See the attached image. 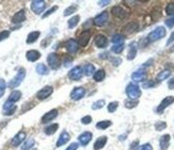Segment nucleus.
Returning a JSON list of instances; mask_svg holds the SVG:
<instances>
[{"mask_svg": "<svg viewBox=\"0 0 174 150\" xmlns=\"http://www.w3.org/2000/svg\"><path fill=\"white\" fill-rule=\"evenodd\" d=\"M119 107V102L118 101H113V102H110L108 104V111L110 113H113L114 111H116V109Z\"/></svg>", "mask_w": 174, "mask_h": 150, "instance_id": "a19ab883", "label": "nucleus"}, {"mask_svg": "<svg viewBox=\"0 0 174 150\" xmlns=\"http://www.w3.org/2000/svg\"><path fill=\"white\" fill-rule=\"evenodd\" d=\"M109 2H110V1H107V0H106V1H100V2H98V4H100V6H102V7H104V6H107Z\"/></svg>", "mask_w": 174, "mask_h": 150, "instance_id": "052dcab7", "label": "nucleus"}, {"mask_svg": "<svg viewBox=\"0 0 174 150\" xmlns=\"http://www.w3.org/2000/svg\"><path fill=\"white\" fill-rule=\"evenodd\" d=\"M108 17H109L108 12L105 11V12L100 13V14H98L97 16L94 18V24L96 26H98V27H102V26H104L106 22H107Z\"/></svg>", "mask_w": 174, "mask_h": 150, "instance_id": "9b49d317", "label": "nucleus"}, {"mask_svg": "<svg viewBox=\"0 0 174 150\" xmlns=\"http://www.w3.org/2000/svg\"><path fill=\"white\" fill-rule=\"evenodd\" d=\"M65 47H66V50L69 51V53L75 54L79 49V43H77L75 40H69L66 42Z\"/></svg>", "mask_w": 174, "mask_h": 150, "instance_id": "f8f14e48", "label": "nucleus"}, {"mask_svg": "<svg viewBox=\"0 0 174 150\" xmlns=\"http://www.w3.org/2000/svg\"><path fill=\"white\" fill-rule=\"evenodd\" d=\"M170 139L171 136L169 134H165L160 138L159 145H160V149L161 150H167L169 148V145H170Z\"/></svg>", "mask_w": 174, "mask_h": 150, "instance_id": "aec40b11", "label": "nucleus"}, {"mask_svg": "<svg viewBox=\"0 0 174 150\" xmlns=\"http://www.w3.org/2000/svg\"><path fill=\"white\" fill-rule=\"evenodd\" d=\"M111 125H112V123H111L110 120H103L96 123V128L100 129V130H105V129H107L108 127H110Z\"/></svg>", "mask_w": 174, "mask_h": 150, "instance_id": "72a5a7b5", "label": "nucleus"}, {"mask_svg": "<svg viewBox=\"0 0 174 150\" xmlns=\"http://www.w3.org/2000/svg\"><path fill=\"white\" fill-rule=\"evenodd\" d=\"M138 27H139L138 22H128V24L124 27V31H125L126 33H132V32H135V31H137Z\"/></svg>", "mask_w": 174, "mask_h": 150, "instance_id": "a878e982", "label": "nucleus"}, {"mask_svg": "<svg viewBox=\"0 0 174 150\" xmlns=\"http://www.w3.org/2000/svg\"><path fill=\"white\" fill-rule=\"evenodd\" d=\"M137 56V44L136 43H131L129 45L128 49V53H127V59L128 60H134Z\"/></svg>", "mask_w": 174, "mask_h": 150, "instance_id": "b1692460", "label": "nucleus"}, {"mask_svg": "<svg viewBox=\"0 0 174 150\" xmlns=\"http://www.w3.org/2000/svg\"><path fill=\"white\" fill-rule=\"evenodd\" d=\"M106 77V72L104 69H100V70L95 71L94 72V76H93V78H94V80L96 82H100L103 81L104 79H105Z\"/></svg>", "mask_w": 174, "mask_h": 150, "instance_id": "cd10ccee", "label": "nucleus"}, {"mask_svg": "<svg viewBox=\"0 0 174 150\" xmlns=\"http://www.w3.org/2000/svg\"><path fill=\"white\" fill-rule=\"evenodd\" d=\"M92 133L91 132H84L82 134H80L79 135V143L82 145V146H87L88 144L90 143V141L92 139Z\"/></svg>", "mask_w": 174, "mask_h": 150, "instance_id": "f3484780", "label": "nucleus"}, {"mask_svg": "<svg viewBox=\"0 0 174 150\" xmlns=\"http://www.w3.org/2000/svg\"><path fill=\"white\" fill-rule=\"evenodd\" d=\"M26 20V12L25 10H20V11L16 12L14 14V16L12 17V22L13 24H22Z\"/></svg>", "mask_w": 174, "mask_h": 150, "instance_id": "ddd939ff", "label": "nucleus"}, {"mask_svg": "<svg viewBox=\"0 0 174 150\" xmlns=\"http://www.w3.org/2000/svg\"><path fill=\"white\" fill-rule=\"evenodd\" d=\"M57 10H58V7H57V6L53 7H51V9H49L48 11L46 12V13H44L42 17H43V18H46V17H48L49 15H51V14H53V13H54V11H57Z\"/></svg>", "mask_w": 174, "mask_h": 150, "instance_id": "a18cd8bd", "label": "nucleus"}, {"mask_svg": "<svg viewBox=\"0 0 174 150\" xmlns=\"http://www.w3.org/2000/svg\"><path fill=\"white\" fill-rule=\"evenodd\" d=\"M111 50L113 51L114 53H121L122 51L124 50V44H118V45H113Z\"/></svg>", "mask_w": 174, "mask_h": 150, "instance_id": "4c0bfd02", "label": "nucleus"}, {"mask_svg": "<svg viewBox=\"0 0 174 150\" xmlns=\"http://www.w3.org/2000/svg\"><path fill=\"white\" fill-rule=\"evenodd\" d=\"M94 43H95V45L97 46L98 48H105L106 46H107V44H108V40H107V37H106L105 35L98 34V35H96V37L94 40Z\"/></svg>", "mask_w": 174, "mask_h": 150, "instance_id": "dca6fc26", "label": "nucleus"}, {"mask_svg": "<svg viewBox=\"0 0 174 150\" xmlns=\"http://www.w3.org/2000/svg\"><path fill=\"white\" fill-rule=\"evenodd\" d=\"M53 92H54L53 86L47 85V86H44L42 90H38V94H36V97H38V99H40V100H44L50 96V95L53 94Z\"/></svg>", "mask_w": 174, "mask_h": 150, "instance_id": "0eeeda50", "label": "nucleus"}, {"mask_svg": "<svg viewBox=\"0 0 174 150\" xmlns=\"http://www.w3.org/2000/svg\"><path fill=\"white\" fill-rule=\"evenodd\" d=\"M143 87L144 89H151V87H153L155 85V83L153 81H145V82H143Z\"/></svg>", "mask_w": 174, "mask_h": 150, "instance_id": "603ef678", "label": "nucleus"}, {"mask_svg": "<svg viewBox=\"0 0 174 150\" xmlns=\"http://www.w3.org/2000/svg\"><path fill=\"white\" fill-rule=\"evenodd\" d=\"M6 87H7L6 81L3 79H0V98L3 96L4 92H6Z\"/></svg>", "mask_w": 174, "mask_h": 150, "instance_id": "79ce46f5", "label": "nucleus"}, {"mask_svg": "<svg viewBox=\"0 0 174 150\" xmlns=\"http://www.w3.org/2000/svg\"><path fill=\"white\" fill-rule=\"evenodd\" d=\"M9 36H10V31L4 30V31H2V32H0V42L3 40H7Z\"/></svg>", "mask_w": 174, "mask_h": 150, "instance_id": "49530a36", "label": "nucleus"}, {"mask_svg": "<svg viewBox=\"0 0 174 150\" xmlns=\"http://www.w3.org/2000/svg\"><path fill=\"white\" fill-rule=\"evenodd\" d=\"M91 121H92V117H91L90 115H87L81 118V123H84V125H89Z\"/></svg>", "mask_w": 174, "mask_h": 150, "instance_id": "09e8293b", "label": "nucleus"}, {"mask_svg": "<svg viewBox=\"0 0 174 150\" xmlns=\"http://www.w3.org/2000/svg\"><path fill=\"white\" fill-rule=\"evenodd\" d=\"M111 12H112V14L116 18H120V19H124V18L126 17V11L120 6L113 7L112 10H111Z\"/></svg>", "mask_w": 174, "mask_h": 150, "instance_id": "4468645a", "label": "nucleus"}, {"mask_svg": "<svg viewBox=\"0 0 174 150\" xmlns=\"http://www.w3.org/2000/svg\"><path fill=\"white\" fill-rule=\"evenodd\" d=\"M58 128H59L58 123H53V125L46 127L45 130H44V132H45V134H47V135H53V134L58 130Z\"/></svg>", "mask_w": 174, "mask_h": 150, "instance_id": "c756f323", "label": "nucleus"}, {"mask_svg": "<svg viewBox=\"0 0 174 150\" xmlns=\"http://www.w3.org/2000/svg\"><path fill=\"white\" fill-rule=\"evenodd\" d=\"M138 148H140L139 147V141L132 142V143L130 144V146H129V150H138Z\"/></svg>", "mask_w": 174, "mask_h": 150, "instance_id": "3c124183", "label": "nucleus"}, {"mask_svg": "<svg viewBox=\"0 0 174 150\" xmlns=\"http://www.w3.org/2000/svg\"><path fill=\"white\" fill-rule=\"evenodd\" d=\"M137 104H138V100L129 99V100H126L125 101V107L127 109H132V108L137 107Z\"/></svg>", "mask_w": 174, "mask_h": 150, "instance_id": "58836bf2", "label": "nucleus"}, {"mask_svg": "<svg viewBox=\"0 0 174 150\" xmlns=\"http://www.w3.org/2000/svg\"><path fill=\"white\" fill-rule=\"evenodd\" d=\"M166 35V29L163 27H157L156 29H154L152 32L150 33L147 36L149 42H156V41L162 38Z\"/></svg>", "mask_w": 174, "mask_h": 150, "instance_id": "f03ea898", "label": "nucleus"}, {"mask_svg": "<svg viewBox=\"0 0 174 150\" xmlns=\"http://www.w3.org/2000/svg\"><path fill=\"white\" fill-rule=\"evenodd\" d=\"M91 37V31L90 30H85L82 31V33H80L79 35V46L81 47H85L88 45Z\"/></svg>", "mask_w": 174, "mask_h": 150, "instance_id": "9d476101", "label": "nucleus"}, {"mask_svg": "<svg viewBox=\"0 0 174 150\" xmlns=\"http://www.w3.org/2000/svg\"><path fill=\"white\" fill-rule=\"evenodd\" d=\"M85 95V90L84 87H75L71 93V98L73 100H80Z\"/></svg>", "mask_w": 174, "mask_h": 150, "instance_id": "1a4fd4ad", "label": "nucleus"}, {"mask_svg": "<svg viewBox=\"0 0 174 150\" xmlns=\"http://www.w3.org/2000/svg\"><path fill=\"white\" fill-rule=\"evenodd\" d=\"M145 76H146L145 71L142 70V69H139V70L135 71L134 74L131 75V79L134 80L135 82H141L145 79Z\"/></svg>", "mask_w": 174, "mask_h": 150, "instance_id": "412c9836", "label": "nucleus"}, {"mask_svg": "<svg viewBox=\"0 0 174 150\" xmlns=\"http://www.w3.org/2000/svg\"><path fill=\"white\" fill-rule=\"evenodd\" d=\"M58 116V110L57 109H54V110L49 111L48 113H46L45 115L42 117V123H49V121L54 120V118Z\"/></svg>", "mask_w": 174, "mask_h": 150, "instance_id": "2eb2a0df", "label": "nucleus"}, {"mask_svg": "<svg viewBox=\"0 0 174 150\" xmlns=\"http://www.w3.org/2000/svg\"><path fill=\"white\" fill-rule=\"evenodd\" d=\"M104 105H105V100H98V101H95L92 104V109L93 110H98V109H102Z\"/></svg>", "mask_w": 174, "mask_h": 150, "instance_id": "ea45409f", "label": "nucleus"}, {"mask_svg": "<svg viewBox=\"0 0 174 150\" xmlns=\"http://www.w3.org/2000/svg\"><path fill=\"white\" fill-rule=\"evenodd\" d=\"M126 94L129 97V99L136 100L141 96V90L137 84L129 83L126 87Z\"/></svg>", "mask_w": 174, "mask_h": 150, "instance_id": "f257e3e1", "label": "nucleus"}, {"mask_svg": "<svg viewBox=\"0 0 174 150\" xmlns=\"http://www.w3.org/2000/svg\"><path fill=\"white\" fill-rule=\"evenodd\" d=\"M35 70H36V72H38V75H42V76L48 75V72H49L47 66H46L45 64H38V65L36 66Z\"/></svg>", "mask_w": 174, "mask_h": 150, "instance_id": "7c9ffc66", "label": "nucleus"}, {"mask_svg": "<svg viewBox=\"0 0 174 150\" xmlns=\"http://www.w3.org/2000/svg\"><path fill=\"white\" fill-rule=\"evenodd\" d=\"M15 105H14V103L13 102H11V101H9V100H8V101L4 103L3 104V112H6V111H8V110H10V109H12V108H14Z\"/></svg>", "mask_w": 174, "mask_h": 150, "instance_id": "de8ad7c7", "label": "nucleus"}, {"mask_svg": "<svg viewBox=\"0 0 174 150\" xmlns=\"http://www.w3.org/2000/svg\"><path fill=\"white\" fill-rule=\"evenodd\" d=\"M112 43L114 45H118V44H124V36L122 34H116L112 37Z\"/></svg>", "mask_w": 174, "mask_h": 150, "instance_id": "c9c22d12", "label": "nucleus"}, {"mask_svg": "<svg viewBox=\"0 0 174 150\" xmlns=\"http://www.w3.org/2000/svg\"><path fill=\"white\" fill-rule=\"evenodd\" d=\"M77 148H78V144H77V143H72L65 150H77Z\"/></svg>", "mask_w": 174, "mask_h": 150, "instance_id": "4d7b16f0", "label": "nucleus"}, {"mask_svg": "<svg viewBox=\"0 0 174 150\" xmlns=\"http://www.w3.org/2000/svg\"><path fill=\"white\" fill-rule=\"evenodd\" d=\"M139 150H153V147L151 144H144L139 148Z\"/></svg>", "mask_w": 174, "mask_h": 150, "instance_id": "5fc2aeb1", "label": "nucleus"}, {"mask_svg": "<svg viewBox=\"0 0 174 150\" xmlns=\"http://www.w3.org/2000/svg\"><path fill=\"white\" fill-rule=\"evenodd\" d=\"M107 144V138L106 136H100V138H97V141L94 143V146H93V148L94 150H100V149H103L104 147H105V145Z\"/></svg>", "mask_w": 174, "mask_h": 150, "instance_id": "5701e85b", "label": "nucleus"}, {"mask_svg": "<svg viewBox=\"0 0 174 150\" xmlns=\"http://www.w3.org/2000/svg\"><path fill=\"white\" fill-rule=\"evenodd\" d=\"M94 71H95V67L93 64L88 63L84 66V74L85 76H91V75L94 74Z\"/></svg>", "mask_w": 174, "mask_h": 150, "instance_id": "c85d7f7f", "label": "nucleus"}, {"mask_svg": "<svg viewBox=\"0 0 174 150\" xmlns=\"http://www.w3.org/2000/svg\"><path fill=\"white\" fill-rule=\"evenodd\" d=\"M20 97H22V92H19V90H13V92L10 94V96H9V101H11V102H16L18 101V100L20 99Z\"/></svg>", "mask_w": 174, "mask_h": 150, "instance_id": "bb28decb", "label": "nucleus"}, {"mask_svg": "<svg viewBox=\"0 0 174 150\" xmlns=\"http://www.w3.org/2000/svg\"><path fill=\"white\" fill-rule=\"evenodd\" d=\"M77 10V7L76 6H71V7H69L67 9L64 11V16H69V15H71L73 14L75 11Z\"/></svg>", "mask_w": 174, "mask_h": 150, "instance_id": "c03bdc74", "label": "nucleus"}, {"mask_svg": "<svg viewBox=\"0 0 174 150\" xmlns=\"http://www.w3.org/2000/svg\"><path fill=\"white\" fill-rule=\"evenodd\" d=\"M166 25H167L169 28H172L174 26V17H171L166 20Z\"/></svg>", "mask_w": 174, "mask_h": 150, "instance_id": "864d4df0", "label": "nucleus"}, {"mask_svg": "<svg viewBox=\"0 0 174 150\" xmlns=\"http://www.w3.org/2000/svg\"><path fill=\"white\" fill-rule=\"evenodd\" d=\"M174 102V97L173 96H168L166 98H163L162 101L160 102V104L158 105L157 108V112L158 113H161L165 111V109H167L169 105H171Z\"/></svg>", "mask_w": 174, "mask_h": 150, "instance_id": "6e6552de", "label": "nucleus"}, {"mask_svg": "<svg viewBox=\"0 0 174 150\" xmlns=\"http://www.w3.org/2000/svg\"><path fill=\"white\" fill-rule=\"evenodd\" d=\"M69 141V134L64 131V132H62L60 134V136H59L58 142H57V147L63 146V145H65Z\"/></svg>", "mask_w": 174, "mask_h": 150, "instance_id": "4be33fe9", "label": "nucleus"}, {"mask_svg": "<svg viewBox=\"0 0 174 150\" xmlns=\"http://www.w3.org/2000/svg\"><path fill=\"white\" fill-rule=\"evenodd\" d=\"M168 86H169V89H170V90H174V77L169 80Z\"/></svg>", "mask_w": 174, "mask_h": 150, "instance_id": "13d9d810", "label": "nucleus"}, {"mask_svg": "<svg viewBox=\"0 0 174 150\" xmlns=\"http://www.w3.org/2000/svg\"><path fill=\"white\" fill-rule=\"evenodd\" d=\"M71 62H72V59H69V60H65V61H64V65H65V66H69V64H71Z\"/></svg>", "mask_w": 174, "mask_h": 150, "instance_id": "680f3d73", "label": "nucleus"}, {"mask_svg": "<svg viewBox=\"0 0 174 150\" xmlns=\"http://www.w3.org/2000/svg\"><path fill=\"white\" fill-rule=\"evenodd\" d=\"M79 19H80L79 15H75L74 17L69 18V22H67V24H69V29H73V28L76 27V26L78 25V22H79Z\"/></svg>", "mask_w": 174, "mask_h": 150, "instance_id": "2f4dec72", "label": "nucleus"}, {"mask_svg": "<svg viewBox=\"0 0 174 150\" xmlns=\"http://www.w3.org/2000/svg\"><path fill=\"white\" fill-rule=\"evenodd\" d=\"M166 128H167V123L165 121H158V123H156V125H155L156 131H161Z\"/></svg>", "mask_w": 174, "mask_h": 150, "instance_id": "37998d69", "label": "nucleus"}, {"mask_svg": "<svg viewBox=\"0 0 174 150\" xmlns=\"http://www.w3.org/2000/svg\"><path fill=\"white\" fill-rule=\"evenodd\" d=\"M82 75H84V68L80 66H76L69 70V78L71 80H74V81H79L82 78Z\"/></svg>", "mask_w": 174, "mask_h": 150, "instance_id": "39448f33", "label": "nucleus"}, {"mask_svg": "<svg viewBox=\"0 0 174 150\" xmlns=\"http://www.w3.org/2000/svg\"><path fill=\"white\" fill-rule=\"evenodd\" d=\"M111 63H112L113 66H119L122 63V59L121 58H112L111 59Z\"/></svg>", "mask_w": 174, "mask_h": 150, "instance_id": "8fccbe9b", "label": "nucleus"}, {"mask_svg": "<svg viewBox=\"0 0 174 150\" xmlns=\"http://www.w3.org/2000/svg\"><path fill=\"white\" fill-rule=\"evenodd\" d=\"M26 58L30 62H35L41 58V53L38 50H29L26 53Z\"/></svg>", "mask_w": 174, "mask_h": 150, "instance_id": "6ab92c4d", "label": "nucleus"}, {"mask_svg": "<svg viewBox=\"0 0 174 150\" xmlns=\"http://www.w3.org/2000/svg\"><path fill=\"white\" fill-rule=\"evenodd\" d=\"M47 63L50 66V68L53 69H58L61 65L60 58L58 56V54L56 53H49L47 56Z\"/></svg>", "mask_w": 174, "mask_h": 150, "instance_id": "20e7f679", "label": "nucleus"}, {"mask_svg": "<svg viewBox=\"0 0 174 150\" xmlns=\"http://www.w3.org/2000/svg\"><path fill=\"white\" fill-rule=\"evenodd\" d=\"M34 139L33 138H30V139H27V141L25 142L24 145L22 146V148H20V150H30L31 148L33 147V145H34Z\"/></svg>", "mask_w": 174, "mask_h": 150, "instance_id": "f704fd0d", "label": "nucleus"}, {"mask_svg": "<svg viewBox=\"0 0 174 150\" xmlns=\"http://www.w3.org/2000/svg\"><path fill=\"white\" fill-rule=\"evenodd\" d=\"M16 105H15L14 108H12V109H10V110H8L4 112V115H7V116H10V115H13L15 113V111H16Z\"/></svg>", "mask_w": 174, "mask_h": 150, "instance_id": "6e6d98bb", "label": "nucleus"}, {"mask_svg": "<svg viewBox=\"0 0 174 150\" xmlns=\"http://www.w3.org/2000/svg\"><path fill=\"white\" fill-rule=\"evenodd\" d=\"M166 13L169 16H172L174 15V2H169L166 7Z\"/></svg>", "mask_w": 174, "mask_h": 150, "instance_id": "e433bc0d", "label": "nucleus"}, {"mask_svg": "<svg viewBox=\"0 0 174 150\" xmlns=\"http://www.w3.org/2000/svg\"><path fill=\"white\" fill-rule=\"evenodd\" d=\"M174 42V31L172 33H171V35H170V37H169V40H168V42H167V45H170L171 43H173Z\"/></svg>", "mask_w": 174, "mask_h": 150, "instance_id": "bf43d9fd", "label": "nucleus"}, {"mask_svg": "<svg viewBox=\"0 0 174 150\" xmlns=\"http://www.w3.org/2000/svg\"><path fill=\"white\" fill-rule=\"evenodd\" d=\"M25 77H26V70L24 68L18 69L17 75L11 80V81H10L9 86L11 87V89H15V87H17L18 85L23 82V80L25 79Z\"/></svg>", "mask_w": 174, "mask_h": 150, "instance_id": "7ed1b4c3", "label": "nucleus"}, {"mask_svg": "<svg viewBox=\"0 0 174 150\" xmlns=\"http://www.w3.org/2000/svg\"><path fill=\"white\" fill-rule=\"evenodd\" d=\"M41 33L40 31H33V32H31L28 34V37H27V41H26V43L27 44H33L34 42L38 41V38L40 37Z\"/></svg>", "mask_w": 174, "mask_h": 150, "instance_id": "393cba45", "label": "nucleus"}, {"mask_svg": "<svg viewBox=\"0 0 174 150\" xmlns=\"http://www.w3.org/2000/svg\"><path fill=\"white\" fill-rule=\"evenodd\" d=\"M46 7V2L43 0H33L31 1V10L35 13V14H41Z\"/></svg>", "mask_w": 174, "mask_h": 150, "instance_id": "423d86ee", "label": "nucleus"}, {"mask_svg": "<svg viewBox=\"0 0 174 150\" xmlns=\"http://www.w3.org/2000/svg\"><path fill=\"white\" fill-rule=\"evenodd\" d=\"M25 138H26V133L23 132V131H20V132H18L16 135L13 138V139H12V145H13V146H15V147L19 146L20 143H23Z\"/></svg>", "mask_w": 174, "mask_h": 150, "instance_id": "a211bd4d", "label": "nucleus"}, {"mask_svg": "<svg viewBox=\"0 0 174 150\" xmlns=\"http://www.w3.org/2000/svg\"><path fill=\"white\" fill-rule=\"evenodd\" d=\"M170 76H171V71L168 70V69H165V70L160 71L159 74L157 75V80L158 81H163V80L168 79Z\"/></svg>", "mask_w": 174, "mask_h": 150, "instance_id": "473e14b6", "label": "nucleus"}]
</instances>
